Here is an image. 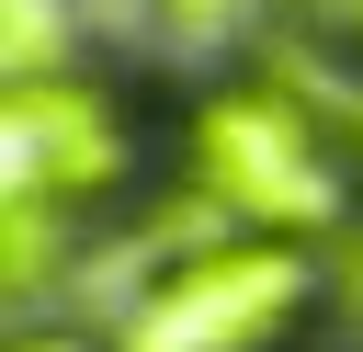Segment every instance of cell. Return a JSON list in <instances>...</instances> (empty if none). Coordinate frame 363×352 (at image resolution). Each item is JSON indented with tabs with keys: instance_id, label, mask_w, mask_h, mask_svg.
<instances>
[{
	"instance_id": "cell-4",
	"label": "cell",
	"mask_w": 363,
	"mask_h": 352,
	"mask_svg": "<svg viewBox=\"0 0 363 352\" xmlns=\"http://www.w3.org/2000/svg\"><path fill=\"white\" fill-rule=\"evenodd\" d=\"M11 352H102V341H79V329H23Z\"/></svg>"
},
{
	"instance_id": "cell-3",
	"label": "cell",
	"mask_w": 363,
	"mask_h": 352,
	"mask_svg": "<svg viewBox=\"0 0 363 352\" xmlns=\"http://www.w3.org/2000/svg\"><path fill=\"white\" fill-rule=\"evenodd\" d=\"M136 170V125L91 79H23L11 91V193L34 204H102Z\"/></svg>"
},
{
	"instance_id": "cell-1",
	"label": "cell",
	"mask_w": 363,
	"mask_h": 352,
	"mask_svg": "<svg viewBox=\"0 0 363 352\" xmlns=\"http://www.w3.org/2000/svg\"><path fill=\"white\" fill-rule=\"evenodd\" d=\"M182 159H193V182H204L238 227H261V238H329V227H352V170H340V148H329L318 114H306L295 91H272V79H216V91L193 102V125H182Z\"/></svg>"
},
{
	"instance_id": "cell-2",
	"label": "cell",
	"mask_w": 363,
	"mask_h": 352,
	"mask_svg": "<svg viewBox=\"0 0 363 352\" xmlns=\"http://www.w3.org/2000/svg\"><path fill=\"white\" fill-rule=\"evenodd\" d=\"M329 284L295 238H216L193 261H170L147 284V307L125 318V352H295L318 329Z\"/></svg>"
}]
</instances>
